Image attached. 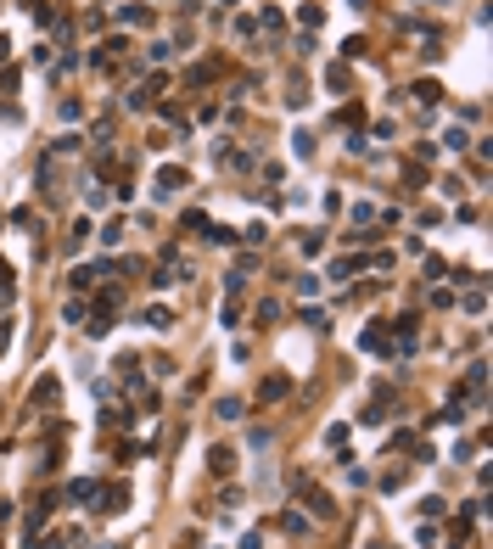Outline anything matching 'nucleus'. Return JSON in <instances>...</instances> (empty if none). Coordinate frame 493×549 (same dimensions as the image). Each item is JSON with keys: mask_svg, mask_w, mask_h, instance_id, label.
<instances>
[{"mask_svg": "<svg viewBox=\"0 0 493 549\" xmlns=\"http://www.w3.org/2000/svg\"><path fill=\"white\" fill-rule=\"evenodd\" d=\"M179 185H191V179H185V168H179V163H163V168H158V191H163V196H174Z\"/></svg>", "mask_w": 493, "mask_h": 549, "instance_id": "f257e3e1", "label": "nucleus"}, {"mask_svg": "<svg viewBox=\"0 0 493 549\" xmlns=\"http://www.w3.org/2000/svg\"><path fill=\"white\" fill-rule=\"evenodd\" d=\"M95 493H101V510H107V516H118V510L129 504V488H124V482H112V488H95Z\"/></svg>", "mask_w": 493, "mask_h": 549, "instance_id": "f03ea898", "label": "nucleus"}, {"mask_svg": "<svg viewBox=\"0 0 493 549\" xmlns=\"http://www.w3.org/2000/svg\"><path fill=\"white\" fill-rule=\"evenodd\" d=\"M393 348H398V353H404V348H415V319H410V314L393 325ZM393 348H387V353H393Z\"/></svg>", "mask_w": 493, "mask_h": 549, "instance_id": "7ed1b4c3", "label": "nucleus"}, {"mask_svg": "<svg viewBox=\"0 0 493 549\" xmlns=\"http://www.w3.org/2000/svg\"><path fill=\"white\" fill-rule=\"evenodd\" d=\"M410 95L420 101V107H432V101H437L443 90H437V78H415V84H410Z\"/></svg>", "mask_w": 493, "mask_h": 549, "instance_id": "20e7f679", "label": "nucleus"}, {"mask_svg": "<svg viewBox=\"0 0 493 549\" xmlns=\"http://www.w3.org/2000/svg\"><path fill=\"white\" fill-rule=\"evenodd\" d=\"M146 325H152V331H168V325H174V314H168L163 303H152V309H146Z\"/></svg>", "mask_w": 493, "mask_h": 549, "instance_id": "39448f33", "label": "nucleus"}, {"mask_svg": "<svg viewBox=\"0 0 493 549\" xmlns=\"http://www.w3.org/2000/svg\"><path fill=\"white\" fill-rule=\"evenodd\" d=\"M208 466H213V471H230V466H236V454H230V449H208Z\"/></svg>", "mask_w": 493, "mask_h": 549, "instance_id": "423d86ee", "label": "nucleus"}, {"mask_svg": "<svg viewBox=\"0 0 493 549\" xmlns=\"http://www.w3.org/2000/svg\"><path fill=\"white\" fill-rule=\"evenodd\" d=\"M90 493H95V482H90V476H73V482H68V499H90Z\"/></svg>", "mask_w": 493, "mask_h": 549, "instance_id": "0eeeda50", "label": "nucleus"}, {"mask_svg": "<svg viewBox=\"0 0 493 549\" xmlns=\"http://www.w3.org/2000/svg\"><path fill=\"white\" fill-rule=\"evenodd\" d=\"M303 499H309V510H314V516H331V499H326V493H314V488H309Z\"/></svg>", "mask_w": 493, "mask_h": 549, "instance_id": "6e6552de", "label": "nucleus"}, {"mask_svg": "<svg viewBox=\"0 0 493 549\" xmlns=\"http://www.w3.org/2000/svg\"><path fill=\"white\" fill-rule=\"evenodd\" d=\"M118 241H124V219H112V225L101 230V247H118Z\"/></svg>", "mask_w": 493, "mask_h": 549, "instance_id": "1a4fd4ad", "label": "nucleus"}, {"mask_svg": "<svg viewBox=\"0 0 493 549\" xmlns=\"http://www.w3.org/2000/svg\"><path fill=\"white\" fill-rule=\"evenodd\" d=\"M57 392H62L57 382H40V387H34V403H57Z\"/></svg>", "mask_w": 493, "mask_h": 549, "instance_id": "9d476101", "label": "nucleus"}, {"mask_svg": "<svg viewBox=\"0 0 493 549\" xmlns=\"http://www.w3.org/2000/svg\"><path fill=\"white\" fill-rule=\"evenodd\" d=\"M303 325H314V331H331V319H326V309H303Z\"/></svg>", "mask_w": 493, "mask_h": 549, "instance_id": "9b49d317", "label": "nucleus"}, {"mask_svg": "<svg viewBox=\"0 0 493 549\" xmlns=\"http://www.w3.org/2000/svg\"><path fill=\"white\" fill-rule=\"evenodd\" d=\"M353 269H359V258H342V264H331V281H348Z\"/></svg>", "mask_w": 493, "mask_h": 549, "instance_id": "f8f14e48", "label": "nucleus"}, {"mask_svg": "<svg viewBox=\"0 0 493 549\" xmlns=\"http://www.w3.org/2000/svg\"><path fill=\"white\" fill-rule=\"evenodd\" d=\"M242 409H246L242 398H225V403H219V415H225V420H242Z\"/></svg>", "mask_w": 493, "mask_h": 549, "instance_id": "ddd939ff", "label": "nucleus"}, {"mask_svg": "<svg viewBox=\"0 0 493 549\" xmlns=\"http://www.w3.org/2000/svg\"><path fill=\"white\" fill-rule=\"evenodd\" d=\"M280 319V303H258V325H275Z\"/></svg>", "mask_w": 493, "mask_h": 549, "instance_id": "4468645a", "label": "nucleus"}, {"mask_svg": "<svg viewBox=\"0 0 493 549\" xmlns=\"http://www.w3.org/2000/svg\"><path fill=\"white\" fill-rule=\"evenodd\" d=\"M28 549H68V544H62L57 533H40V538H34V544H28Z\"/></svg>", "mask_w": 493, "mask_h": 549, "instance_id": "2eb2a0df", "label": "nucleus"}, {"mask_svg": "<svg viewBox=\"0 0 493 549\" xmlns=\"http://www.w3.org/2000/svg\"><path fill=\"white\" fill-rule=\"evenodd\" d=\"M6 51H11V40H0V62H6Z\"/></svg>", "mask_w": 493, "mask_h": 549, "instance_id": "dca6fc26", "label": "nucleus"}]
</instances>
